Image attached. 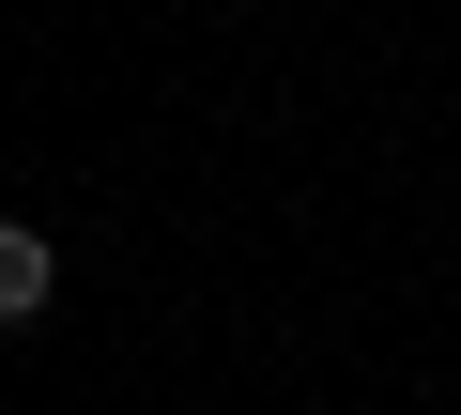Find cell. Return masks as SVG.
Returning a JSON list of instances; mask_svg holds the SVG:
<instances>
[{"label": "cell", "instance_id": "cell-1", "mask_svg": "<svg viewBox=\"0 0 461 415\" xmlns=\"http://www.w3.org/2000/svg\"><path fill=\"white\" fill-rule=\"evenodd\" d=\"M47 293H62V247H47L32 216H0V338H16V323H47Z\"/></svg>", "mask_w": 461, "mask_h": 415}]
</instances>
